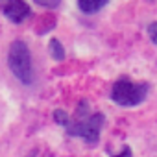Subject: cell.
Instances as JSON below:
<instances>
[{
	"instance_id": "cell-5",
	"label": "cell",
	"mask_w": 157,
	"mask_h": 157,
	"mask_svg": "<svg viewBox=\"0 0 157 157\" xmlns=\"http://www.w3.org/2000/svg\"><path fill=\"white\" fill-rule=\"evenodd\" d=\"M107 2H109V0H78V6H80V10L83 13L93 15V13L100 11Z\"/></svg>"
},
{
	"instance_id": "cell-6",
	"label": "cell",
	"mask_w": 157,
	"mask_h": 157,
	"mask_svg": "<svg viewBox=\"0 0 157 157\" xmlns=\"http://www.w3.org/2000/svg\"><path fill=\"white\" fill-rule=\"evenodd\" d=\"M48 48H50V56H52L56 61H63V59H65V48H63V44H61L57 39H52Z\"/></svg>"
},
{
	"instance_id": "cell-10",
	"label": "cell",
	"mask_w": 157,
	"mask_h": 157,
	"mask_svg": "<svg viewBox=\"0 0 157 157\" xmlns=\"http://www.w3.org/2000/svg\"><path fill=\"white\" fill-rule=\"evenodd\" d=\"M115 157H133V151H131L129 146H124V150H122L118 155H115Z\"/></svg>"
},
{
	"instance_id": "cell-7",
	"label": "cell",
	"mask_w": 157,
	"mask_h": 157,
	"mask_svg": "<svg viewBox=\"0 0 157 157\" xmlns=\"http://www.w3.org/2000/svg\"><path fill=\"white\" fill-rule=\"evenodd\" d=\"M54 118H56V122H57V124H61L63 128L68 124V117H67V113H65V111H61V109H57V111L54 113Z\"/></svg>"
},
{
	"instance_id": "cell-1",
	"label": "cell",
	"mask_w": 157,
	"mask_h": 157,
	"mask_svg": "<svg viewBox=\"0 0 157 157\" xmlns=\"http://www.w3.org/2000/svg\"><path fill=\"white\" fill-rule=\"evenodd\" d=\"M87 102H82L78 107V120L70 122L65 126L67 133L72 137H82L87 144H96L100 140V131L104 126V115L102 113H93L89 115L87 111Z\"/></svg>"
},
{
	"instance_id": "cell-9",
	"label": "cell",
	"mask_w": 157,
	"mask_h": 157,
	"mask_svg": "<svg viewBox=\"0 0 157 157\" xmlns=\"http://www.w3.org/2000/svg\"><path fill=\"white\" fill-rule=\"evenodd\" d=\"M33 2H37L39 6H43V8H57L59 4H61V0H33Z\"/></svg>"
},
{
	"instance_id": "cell-3",
	"label": "cell",
	"mask_w": 157,
	"mask_h": 157,
	"mask_svg": "<svg viewBox=\"0 0 157 157\" xmlns=\"http://www.w3.org/2000/svg\"><path fill=\"white\" fill-rule=\"evenodd\" d=\"M148 91L150 83L146 82H133L128 78H120L111 89V100L122 107H135L146 100Z\"/></svg>"
},
{
	"instance_id": "cell-2",
	"label": "cell",
	"mask_w": 157,
	"mask_h": 157,
	"mask_svg": "<svg viewBox=\"0 0 157 157\" xmlns=\"http://www.w3.org/2000/svg\"><path fill=\"white\" fill-rule=\"evenodd\" d=\"M8 67L13 76L24 85L33 83V67H32V54L24 41H13L8 52Z\"/></svg>"
},
{
	"instance_id": "cell-8",
	"label": "cell",
	"mask_w": 157,
	"mask_h": 157,
	"mask_svg": "<svg viewBox=\"0 0 157 157\" xmlns=\"http://www.w3.org/2000/svg\"><path fill=\"white\" fill-rule=\"evenodd\" d=\"M148 37L153 44H157V22H151L148 24Z\"/></svg>"
},
{
	"instance_id": "cell-4",
	"label": "cell",
	"mask_w": 157,
	"mask_h": 157,
	"mask_svg": "<svg viewBox=\"0 0 157 157\" xmlns=\"http://www.w3.org/2000/svg\"><path fill=\"white\" fill-rule=\"evenodd\" d=\"M30 13L32 11H30V6L26 4V0H8V4L4 8V15L13 24H21L30 17Z\"/></svg>"
}]
</instances>
